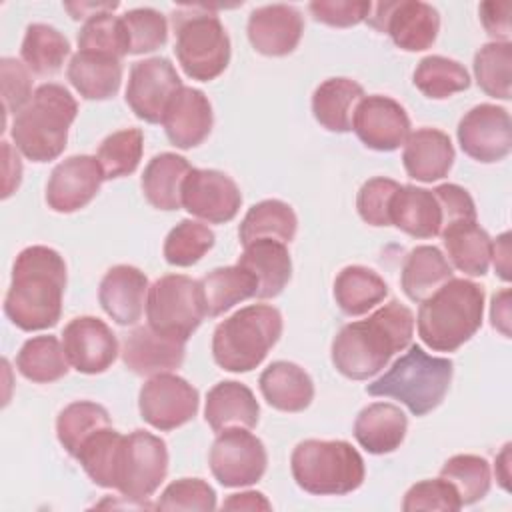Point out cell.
Returning a JSON list of instances; mask_svg holds the SVG:
<instances>
[{
  "instance_id": "obj_1",
  "label": "cell",
  "mask_w": 512,
  "mask_h": 512,
  "mask_svg": "<svg viewBox=\"0 0 512 512\" xmlns=\"http://www.w3.org/2000/svg\"><path fill=\"white\" fill-rule=\"evenodd\" d=\"M414 314L398 300H390L366 320L350 322L332 340V364L350 380L378 374L396 352L410 346Z\"/></svg>"
},
{
  "instance_id": "obj_2",
  "label": "cell",
  "mask_w": 512,
  "mask_h": 512,
  "mask_svg": "<svg viewBox=\"0 0 512 512\" xmlns=\"http://www.w3.org/2000/svg\"><path fill=\"white\" fill-rule=\"evenodd\" d=\"M66 288V262L48 246L24 248L12 266L4 314L24 330L36 332L58 324Z\"/></svg>"
},
{
  "instance_id": "obj_3",
  "label": "cell",
  "mask_w": 512,
  "mask_h": 512,
  "mask_svg": "<svg viewBox=\"0 0 512 512\" xmlns=\"http://www.w3.org/2000/svg\"><path fill=\"white\" fill-rule=\"evenodd\" d=\"M482 314V286L466 278H450L420 302L418 336L436 352H454L478 332Z\"/></svg>"
},
{
  "instance_id": "obj_4",
  "label": "cell",
  "mask_w": 512,
  "mask_h": 512,
  "mask_svg": "<svg viewBox=\"0 0 512 512\" xmlns=\"http://www.w3.org/2000/svg\"><path fill=\"white\" fill-rule=\"evenodd\" d=\"M78 114L74 96L60 84L38 86L30 102L14 116L12 140L32 162L56 160L68 142V130Z\"/></svg>"
},
{
  "instance_id": "obj_5",
  "label": "cell",
  "mask_w": 512,
  "mask_h": 512,
  "mask_svg": "<svg viewBox=\"0 0 512 512\" xmlns=\"http://www.w3.org/2000/svg\"><path fill=\"white\" fill-rule=\"evenodd\" d=\"M452 372L450 358L430 356L418 344H412L380 378L366 386V392L370 396L396 398L414 416H426L442 404Z\"/></svg>"
},
{
  "instance_id": "obj_6",
  "label": "cell",
  "mask_w": 512,
  "mask_h": 512,
  "mask_svg": "<svg viewBox=\"0 0 512 512\" xmlns=\"http://www.w3.org/2000/svg\"><path fill=\"white\" fill-rule=\"evenodd\" d=\"M282 336V314L268 304H250L224 318L212 334L214 362L228 372H250Z\"/></svg>"
},
{
  "instance_id": "obj_7",
  "label": "cell",
  "mask_w": 512,
  "mask_h": 512,
  "mask_svg": "<svg viewBox=\"0 0 512 512\" xmlns=\"http://www.w3.org/2000/svg\"><path fill=\"white\" fill-rule=\"evenodd\" d=\"M296 484L316 496H342L364 482V460L346 440H302L290 456Z\"/></svg>"
},
{
  "instance_id": "obj_8",
  "label": "cell",
  "mask_w": 512,
  "mask_h": 512,
  "mask_svg": "<svg viewBox=\"0 0 512 512\" xmlns=\"http://www.w3.org/2000/svg\"><path fill=\"white\" fill-rule=\"evenodd\" d=\"M176 32L174 52L188 78L210 82L230 62V38L220 18L200 6H182L172 12Z\"/></svg>"
},
{
  "instance_id": "obj_9",
  "label": "cell",
  "mask_w": 512,
  "mask_h": 512,
  "mask_svg": "<svg viewBox=\"0 0 512 512\" xmlns=\"http://www.w3.org/2000/svg\"><path fill=\"white\" fill-rule=\"evenodd\" d=\"M146 318L152 330L186 342L206 318L200 280L184 274L158 278L148 288Z\"/></svg>"
},
{
  "instance_id": "obj_10",
  "label": "cell",
  "mask_w": 512,
  "mask_h": 512,
  "mask_svg": "<svg viewBox=\"0 0 512 512\" xmlns=\"http://www.w3.org/2000/svg\"><path fill=\"white\" fill-rule=\"evenodd\" d=\"M168 474L166 442L146 430H134L122 438L116 486L124 498L144 504L164 482Z\"/></svg>"
},
{
  "instance_id": "obj_11",
  "label": "cell",
  "mask_w": 512,
  "mask_h": 512,
  "mask_svg": "<svg viewBox=\"0 0 512 512\" xmlns=\"http://www.w3.org/2000/svg\"><path fill=\"white\" fill-rule=\"evenodd\" d=\"M208 464L224 488H242L264 476L268 454L262 440L248 428H226L212 442Z\"/></svg>"
},
{
  "instance_id": "obj_12",
  "label": "cell",
  "mask_w": 512,
  "mask_h": 512,
  "mask_svg": "<svg viewBox=\"0 0 512 512\" xmlns=\"http://www.w3.org/2000/svg\"><path fill=\"white\" fill-rule=\"evenodd\" d=\"M198 404V390L188 380L170 372L150 376L138 394L142 420L162 432L190 422L198 412Z\"/></svg>"
},
{
  "instance_id": "obj_13",
  "label": "cell",
  "mask_w": 512,
  "mask_h": 512,
  "mask_svg": "<svg viewBox=\"0 0 512 512\" xmlns=\"http://www.w3.org/2000/svg\"><path fill=\"white\" fill-rule=\"evenodd\" d=\"M368 24L378 32L390 34L392 42L406 52H422L430 48L440 30V16L432 4L420 0L378 2Z\"/></svg>"
},
{
  "instance_id": "obj_14",
  "label": "cell",
  "mask_w": 512,
  "mask_h": 512,
  "mask_svg": "<svg viewBox=\"0 0 512 512\" xmlns=\"http://www.w3.org/2000/svg\"><path fill=\"white\" fill-rule=\"evenodd\" d=\"M174 64L164 56L138 60L130 68L126 86V104L148 124L162 122L168 102L182 88Z\"/></svg>"
},
{
  "instance_id": "obj_15",
  "label": "cell",
  "mask_w": 512,
  "mask_h": 512,
  "mask_svg": "<svg viewBox=\"0 0 512 512\" xmlns=\"http://www.w3.org/2000/svg\"><path fill=\"white\" fill-rule=\"evenodd\" d=\"M456 136L462 152L472 160L484 164L498 162L512 148L510 114L496 104H478L460 118Z\"/></svg>"
},
{
  "instance_id": "obj_16",
  "label": "cell",
  "mask_w": 512,
  "mask_h": 512,
  "mask_svg": "<svg viewBox=\"0 0 512 512\" xmlns=\"http://www.w3.org/2000/svg\"><path fill=\"white\" fill-rule=\"evenodd\" d=\"M180 200L182 208L192 216L210 224H226L238 214L242 194L228 174L210 168H190Z\"/></svg>"
},
{
  "instance_id": "obj_17",
  "label": "cell",
  "mask_w": 512,
  "mask_h": 512,
  "mask_svg": "<svg viewBox=\"0 0 512 512\" xmlns=\"http://www.w3.org/2000/svg\"><path fill=\"white\" fill-rule=\"evenodd\" d=\"M352 130L360 142L378 152L400 148L410 134V118L400 102L390 96H364L352 116Z\"/></svg>"
},
{
  "instance_id": "obj_18",
  "label": "cell",
  "mask_w": 512,
  "mask_h": 512,
  "mask_svg": "<svg viewBox=\"0 0 512 512\" xmlns=\"http://www.w3.org/2000/svg\"><path fill=\"white\" fill-rule=\"evenodd\" d=\"M104 182L96 156L76 154L54 166L46 184V204L60 214H70L94 200Z\"/></svg>"
},
{
  "instance_id": "obj_19",
  "label": "cell",
  "mask_w": 512,
  "mask_h": 512,
  "mask_svg": "<svg viewBox=\"0 0 512 512\" xmlns=\"http://www.w3.org/2000/svg\"><path fill=\"white\" fill-rule=\"evenodd\" d=\"M68 364L82 374L108 370L118 356V340L106 322L94 316L72 318L62 330Z\"/></svg>"
},
{
  "instance_id": "obj_20",
  "label": "cell",
  "mask_w": 512,
  "mask_h": 512,
  "mask_svg": "<svg viewBox=\"0 0 512 512\" xmlns=\"http://www.w3.org/2000/svg\"><path fill=\"white\" fill-rule=\"evenodd\" d=\"M246 30L256 52L286 56L296 50L304 32V20L290 4H266L250 12Z\"/></svg>"
},
{
  "instance_id": "obj_21",
  "label": "cell",
  "mask_w": 512,
  "mask_h": 512,
  "mask_svg": "<svg viewBox=\"0 0 512 512\" xmlns=\"http://www.w3.org/2000/svg\"><path fill=\"white\" fill-rule=\"evenodd\" d=\"M214 124L208 96L192 86H182L166 106L162 126L168 140L182 150L202 144Z\"/></svg>"
},
{
  "instance_id": "obj_22",
  "label": "cell",
  "mask_w": 512,
  "mask_h": 512,
  "mask_svg": "<svg viewBox=\"0 0 512 512\" xmlns=\"http://www.w3.org/2000/svg\"><path fill=\"white\" fill-rule=\"evenodd\" d=\"M122 362L138 376H156L182 366L186 342L164 336L148 324L134 328L122 344Z\"/></svg>"
},
{
  "instance_id": "obj_23",
  "label": "cell",
  "mask_w": 512,
  "mask_h": 512,
  "mask_svg": "<svg viewBox=\"0 0 512 512\" xmlns=\"http://www.w3.org/2000/svg\"><path fill=\"white\" fill-rule=\"evenodd\" d=\"M146 274L128 264L112 266L98 288L102 310L120 326H132L142 318L148 296Z\"/></svg>"
},
{
  "instance_id": "obj_24",
  "label": "cell",
  "mask_w": 512,
  "mask_h": 512,
  "mask_svg": "<svg viewBox=\"0 0 512 512\" xmlns=\"http://www.w3.org/2000/svg\"><path fill=\"white\" fill-rule=\"evenodd\" d=\"M402 164L410 178L434 182L444 178L454 164V146L446 132L438 128H418L404 142Z\"/></svg>"
},
{
  "instance_id": "obj_25",
  "label": "cell",
  "mask_w": 512,
  "mask_h": 512,
  "mask_svg": "<svg viewBox=\"0 0 512 512\" xmlns=\"http://www.w3.org/2000/svg\"><path fill=\"white\" fill-rule=\"evenodd\" d=\"M260 406L254 392L236 380L214 384L206 394L204 418L214 432L226 428H254L258 424Z\"/></svg>"
},
{
  "instance_id": "obj_26",
  "label": "cell",
  "mask_w": 512,
  "mask_h": 512,
  "mask_svg": "<svg viewBox=\"0 0 512 512\" xmlns=\"http://www.w3.org/2000/svg\"><path fill=\"white\" fill-rule=\"evenodd\" d=\"M236 264L252 272L258 280V300L276 298L292 276V260L286 244L272 238H260L246 244Z\"/></svg>"
},
{
  "instance_id": "obj_27",
  "label": "cell",
  "mask_w": 512,
  "mask_h": 512,
  "mask_svg": "<svg viewBox=\"0 0 512 512\" xmlns=\"http://www.w3.org/2000/svg\"><path fill=\"white\" fill-rule=\"evenodd\" d=\"M390 224L414 238H434L442 230V210L432 190L400 184L390 204Z\"/></svg>"
},
{
  "instance_id": "obj_28",
  "label": "cell",
  "mask_w": 512,
  "mask_h": 512,
  "mask_svg": "<svg viewBox=\"0 0 512 512\" xmlns=\"http://www.w3.org/2000/svg\"><path fill=\"white\" fill-rule=\"evenodd\" d=\"M406 430V414L390 402L368 404L354 422V438L370 454L394 452L404 442Z\"/></svg>"
},
{
  "instance_id": "obj_29",
  "label": "cell",
  "mask_w": 512,
  "mask_h": 512,
  "mask_svg": "<svg viewBox=\"0 0 512 512\" xmlns=\"http://www.w3.org/2000/svg\"><path fill=\"white\" fill-rule=\"evenodd\" d=\"M264 400L280 412H302L314 398V382L304 368L288 360H276L260 374Z\"/></svg>"
},
{
  "instance_id": "obj_30",
  "label": "cell",
  "mask_w": 512,
  "mask_h": 512,
  "mask_svg": "<svg viewBox=\"0 0 512 512\" xmlns=\"http://www.w3.org/2000/svg\"><path fill=\"white\" fill-rule=\"evenodd\" d=\"M66 76L82 98L108 100L120 90L122 60L110 54L78 50L68 62Z\"/></svg>"
},
{
  "instance_id": "obj_31",
  "label": "cell",
  "mask_w": 512,
  "mask_h": 512,
  "mask_svg": "<svg viewBox=\"0 0 512 512\" xmlns=\"http://www.w3.org/2000/svg\"><path fill=\"white\" fill-rule=\"evenodd\" d=\"M442 242L450 260V266L468 276H484L490 266L492 238L476 220H460L446 226Z\"/></svg>"
},
{
  "instance_id": "obj_32",
  "label": "cell",
  "mask_w": 512,
  "mask_h": 512,
  "mask_svg": "<svg viewBox=\"0 0 512 512\" xmlns=\"http://www.w3.org/2000/svg\"><path fill=\"white\" fill-rule=\"evenodd\" d=\"M364 88L352 78H328L312 94V114L330 132L352 130V116L364 98Z\"/></svg>"
},
{
  "instance_id": "obj_33",
  "label": "cell",
  "mask_w": 512,
  "mask_h": 512,
  "mask_svg": "<svg viewBox=\"0 0 512 512\" xmlns=\"http://www.w3.org/2000/svg\"><path fill=\"white\" fill-rule=\"evenodd\" d=\"M190 164L184 156L174 152L156 154L144 168L142 174V192L150 206L158 210H178L182 208V184L190 172Z\"/></svg>"
},
{
  "instance_id": "obj_34",
  "label": "cell",
  "mask_w": 512,
  "mask_h": 512,
  "mask_svg": "<svg viewBox=\"0 0 512 512\" xmlns=\"http://www.w3.org/2000/svg\"><path fill=\"white\" fill-rule=\"evenodd\" d=\"M448 258L436 246H416L404 260L400 284L412 302H422L452 276Z\"/></svg>"
},
{
  "instance_id": "obj_35",
  "label": "cell",
  "mask_w": 512,
  "mask_h": 512,
  "mask_svg": "<svg viewBox=\"0 0 512 512\" xmlns=\"http://www.w3.org/2000/svg\"><path fill=\"white\" fill-rule=\"evenodd\" d=\"M200 288H202L206 316L216 318L228 312L234 304L248 298H256L258 280L254 278L252 272L234 264V266L214 268L212 272L202 276Z\"/></svg>"
},
{
  "instance_id": "obj_36",
  "label": "cell",
  "mask_w": 512,
  "mask_h": 512,
  "mask_svg": "<svg viewBox=\"0 0 512 512\" xmlns=\"http://www.w3.org/2000/svg\"><path fill=\"white\" fill-rule=\"evenodd\" d=\"M388 296L384 278L366 266H346L334 280V300L348 316H362Z\"/></svg>"
},
{
  "instance_id": "obj_37",
  "label": "cell",
  "mask_w": 512,
  "mask_h": 512,
  "mask_svg": "<svg viewBox=\"0 0 512 512\" xmlns=\"http://www.w3.org/2000/svg\"><path fill=\"white\" fill-rule=\"evenodd\" d=\"M296 228H298V218L292 206L282 200L268 198L254 204L246 212L238 228V238L242 246L260 238H272V240L290 244L296 236Z\"/></svg>"
},
{
  "instance_id": "obj_38",
  "label": "cell",
  "mask_w": 512,
  "mask_h": 512,
  "mask_svg": "<svg viewBox=\"0 0 512 512\" xmlns=\"http://www.w3.org/2000/svg\"><path fill=\"white\" fill-rule=\"evenodd\" d=\"M70 54L68 38L48 24H30L26 28L20 58L26 68L38 76L56 74Z\"/></svg>"
},
{
  "instance_id": "obj_39",
  "label": "cell",
  "mask_w": 512,
  "mask_h": 512,
  "mask_svg": "<svg viewBox=\"0 0 512 512\" xmlns=\"http://www.w3.org/2000/svg\"><path fill=\"white\" fill-rule=\"evenodd\" d=\"M18 372L36 384H48L68 374V358L56 336L28 338L16 354Z\"/></svg>"
},
{
  "instance_id": "obj_40",
  "label": "cell",
  "mask_w": 512,
  "mask_h": 512,
  "mask_svg": "<svg viewBox=\"0 0 512 512\" xmlns=\"http://www.w3.org/2000/svg\"><path fill=\"white\" fill-rule=\"evenodd\" d=\"M112 426L110 414L102 404L78 400L68 404L56 418V436L62 448L74 458L80 446L100 428Z\"/></svg>"
},
{
  "instance_id": "obj_41",
  "label": "cell",
  "mask_w": 512,
  "mask_h": 512,
  "mask_svg": "<svg viewBox=\"0 0 512 512\" xmlns=\"http://www.w3.org/2000/svg\"><path fill=\"white\" fill-rule=\"evenodd\" d=\"M122 438L124 434H120L112 426H106L94 432L76 452L74 458L80 462V466L94 484L102 488L116 486V466Z\"/></svg>"
},
{
  "instance_id": "obj_42",
  "label": "cell",
  "mask_w": 512,
  "mask_h": 512,
  "mask_svg": "<svg viewBox=\"0 0 512 512\" xmlns=\"http://www.w3.org/2000/svg\"><path fill=\"white\" fill-rule=\"evenodd\" d=\"M414 86L432 100L450 98L456 92L468 90L470 76L468 70L446 56H426L418 62L414 70Z\"/></svg>"
},
{
  "instance_id": "obj_43",
  "label": "cell",
  "mask_w": 512,
  "mask_h": 512,
  "mask_svg": "<svg viewBox=\"0 0 512 512\" xmlns=\"http://www.w3.org/2000/svg\"><path fill=\"white\" fill-rule=\"evenodd\" d=\"M440 476L452 484L462 506L482 500L490 490V464L476 454H456L448 458L440 468Z\"/></svg>"
},
{
  "instance_id": "obj_44",
  "label": "cell",
  "mask_w": 512,
  "mask_h": 512,
  "mask_svg": "<svg viewBox=\"0 0 512 512\" xmlns=\"http://www.w3.org/2000/svg\"><path fill=\"white\" fill-rule=\"evenodd\" d=\"M474 76L482 92L492 98L510 100L512 44L488 42L474 54Z\"/></svg>"
},
{
  "instance_id": "obj_45",
  "label": "cell",
  "mask_w": 512,
  "mask_h": 512,
  "mask_svg": "<svg viewBox=\"0 0 512 512\" xmlns=\"http://www.w3.org/2000/svg\"><path fill=\"white\" fill-rule=\"evenodd\" d=\"M144 134L140 128L118 130L102 140L98 146V162L104 172V180L122 178L132 174L142 158Z\"/></svg>"
},
{
  "instance_id": "obj_46",
  "label": "cell",
  "mask_w": 512,
  "mask_h": 512,
  "mask_svg": "<svg viewBox=\"0 0 512 512\" xmlns=\"http://www.w3.org/2000/svg\"><path fill=\"white\" fill-rule=\"evenodd\" d=\"M78 50L110 54L120 60L130 54V40L122 16L98 12L84 20L78 32Z\"/></svg>"
},
{
  "instance_id": "obj_47",
  "label": "cell",
  "mask_w": 512,
  "mask_h": 512,
  "mask_svg": "<svg viewBox=\"0 0 512 512\" xmlns=\"http://www.w3.org/2000/svg\"><path fill=\"white\" fill-rule=\"evenodd\" d=\"M214 232L196 220H180L164 240V258L172 266L188 268L214 246Z\"/></svg>"
},
{
  "instance_id": "obj_48",
  "label": "cell",
  "mask_w": 512,
  "mask_h": 512,
  "mask_svg": "<svg viewBox=\"0 0 512 512\" xmlns=\"http://www.w3.org/2000/svg\"><path fill=\"white\" fill-rule=\"evenodd\" d=\"M130 40V54H146L162 48L168 40V24L154 8H134L122 16Z\"/></svg>"
},
{
  "instance_id": "obj_49",
  "label": "cell",
  "mask_w": 512,
  "mask_h": 512,
  "mask_svg": "<svg viewBox=\"0 0 512 512\" xmlns=\"http://www.w3.org/2000/svg\"><path fill=\"white\" fill-rule=\"evenodd\" d=\"M154 508L208 512L216 508V492L202 478H180L164 488Z\"/></svg>"
},
{
  "instance_id": "obj_50",
  "label": "cell",
  "mask_w": 512,
  "mask_h": 512,
  "mask_svg": "<svg viewBox=\"0 0 512 512\" xmlns=\"http://www.w3.org/2000/svg\"><path fill=\"white\" fill-rule=\"evenodd\" d=\"M400 184L392 178L376 176L366 180L356 196L360 218L370 226H390V204Z\"/></svg>"
},
{
  "instance_id": "obj_51",
  "label": "cell",
  "mask_w": 512,
  "mask_h": 512,
  "mask_svg": "<svg viewBox=\"0 0 512 512\" xmlns=\"http://www.w3.org/2000/svg\"><path fill=\"white\" fill-rule=\"evenodd\" d=\"M460 498L452 484H448L442 476L432 480L416 482L408 488L402 500L404 512H416V510H446L454 512L460 510Z\"/></svg>"
},
{
  "instance_id": "obj_52",
  "label": "cell",
  "mask_w": 512,
  "mask_h": 512,
  "mask_svg": "<svg viewBox=\"0 0 512 512\" xmlns=\"http://www.w3.org/2000/svg\"><path fill=\"white\" fill-rule=\"evenodd\" d=\"M0 78H2V100L4 112L18 114L32 98V76L26 64L16 58L0 60Z\"/></svg>"
},
{
  "instance_id": "obj_53",
  "label": "cell",
  "mask_w": 512,
  "mask_h": 512,
  "mask_svg": "<svg viewBox=\"0 0 512 512\" xmlns=\"http://www.w3.org/2000/svg\"><path fill=\"white\" fill-rule=\"evenodd\" d=\"M308 10L316 22L334 28H348L366 20L370 16L372 4L352 0H316L308 4Z\"/></svg>"
},
{
  "instance_id": "obj_54",
  "label": "cell",
  "mask_w": 512,
  "mask_h": 512,
  "mask_svg": "<svg viewBox=\"0 0 512 512\" xmlns=\"http://www.w3.org/2000/svg\"><path fill=\"white\" fill-rule=\"evenodd\" d=\"M434 196L442 210V230L460 220H476V206L468 190L458 184H440L434 190ZM440 230V232H442Z\"/></svg>"
},
{
  "instance_id": "obj_55",
  "label": "cell",
  "mask_w": 512,
  "mask_h": 512,
  "mask_svg": "<svg viewBox=\"0 0 512 512\" xmlns=\"http://www.w3.org/2000/svg\"><path fill=\"white\" fill-rule=\"evenodd\" d=\"M510 2H482L478 12L484 30L494 38V42H508L510 38Z\"/></svg>"
},
{
  "instance_id": "obj_56",
  "label": "cell",
  "mask_w": 512,
  "mask_h": 512,
  "mask_svg": "<svg viewBox=\"0 0 512 512\" xmlns=\"http://www.w3.org/2000/svg\"><path fill=\"white\" fill-rule=\"evenodd\" d=\"M2 154H4V192L2 198H8L22 180V162L16 154V150L10 146V142H2Z\"/></svg>"
},
{
  "instance_id": "obj_57",
  "label": "cell",
  "mask_w": 512,
  "mask_h": 512,
  "mask_svg": "<svg viewBox=\"0 0 512 512\" xmlns=\"http://www.w3.org/2000/svg\"><path fill=\"white\" fill-rule=\"evenodd\" d=\"M222 508L226 510H270L272 504L266 500V496L262 492H240V494H230Z\"/></svg>"
},
{
  "instance_id": "obj_58",
  "label": "cell",
  "mask_w": 512,
  "mask_h": 512,
  "mask_svg": "<svg viewBox=\"0 0 512 512\" xmlns=\"http://www.w3.org/2000/svg\"><path fill=\"white\" fill-rule=\"evenodd\" d=\"M490 260H494V268L502 280H510V232L500 234L496 240H492V254Z\"/></svg>"
},
{
  "instance_id": "obj_59",
  "label": "cell",
  "mask_w": 512,
  "mask_h": 512,
  "mask_svg": "<svg viewBox=\"0 0 512 512\" xmlns=\"http://www.w3.org/2000/svg\"><path fill=\"white\" fill-rule=\"evenodd\" d=\"M510 290L504 288L502 292L492 296V308H490V318H492V326L498 328L504 336L510 334L508 330V322H510V302H508Z\"/></svg>"
},
{
  "instance_id": "obj_60",
  "label": "cell",
  "mask_w": 512,
  "mask_h": 512,
  "mask_svg": "<svg viewBox=\"0 0 512 512\" xmlns=\"http://www.w3.org/2000/svg\"><path fill=\"white\" fill-rule=\"evenodd\" d=\"M64 8L72 14L74 20H88L98 12H112L118 8V2H80V4H64Z\"/></svg>"
},
{
  "instance_id": "obj_61",
  "label": "cell",
  "mask_w": 512,
  "mask_h": 512,
  "mask_svg": "<svg viewBox=\"0 0 512 512\" xmlns=\"http://www.w3.org/2000/svg\"><path fill=\"white\" fill-rule=\"evenodd\" d=\"M508 462H510V442L504 444L502 452L496 456V480L500 482V486L504 490H508V480H510V474H508Z\"/></svg>"
}]
</instances>
